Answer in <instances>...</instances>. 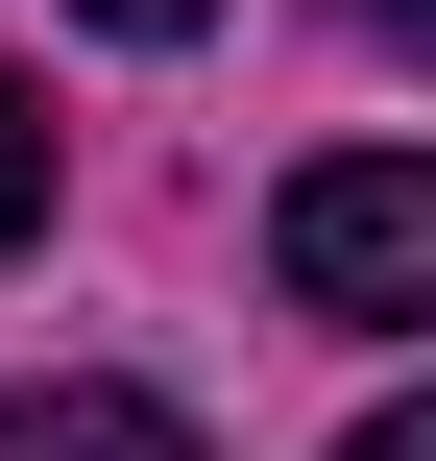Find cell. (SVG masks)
<instances>
[{"mask_svg":"<svg viewBox=\"0 0 436 461\" xmlns=\"http://www.w3.org/2000/svg\"><path fill=\"white\" fill-rule=\"evenodd\" d=\"M267 267H291V316H364V340H413V316H436V170H413V146H340V170H291V194H267Z\"/></svg>","mask_w":436,"mask_h":461,"instance_id":"cell-1","label":"cell"},{"mask_svg":"<svg viewBox=\"0 0 436 461\" xmlns=\"http://www.w3.org/2000/svg\"><path fill=\"white\" fill-rule=\"evenodd\" d=\"M0 461H194L170 389H0Z\"/></svg>","mask_w":436,"mask_h":461,"instance_id":"cell-2","label":"cell"},{"mask_svg":"<svg viewBox=\"0 0 436 461\" xmlns=\"http://www.w3.org/2000/svg\"><path fill=\"white\" fill-rule=\"evenodd\" d=\"M49 219V97H0V243Z\"/></svg>","mask_w":436,"mask_h":461,"instance_id":"cell-3","label":"cell"},{"mask_svg":"<svg viewBox=\"0 0 436 461\" xmlns=\"http://www.w3.org/2000/svg\"><path fill=\"white\" fill-rule=\"evenodd\" d=\"M73 24H121V49H194V24H218V0H73Z\"/></svg>","mask_w":436,"mask_h":461,"instance_id":"cell-4","label":"cell"},{"mask_svg":"<svg viewBox=\"0 0 436 461\" xmlns=\"http://www.w3.org/2000/svg\"><path fill=\"white\" fill-rule=\"evenodd\" d=\"M340 461H436V413H364V438H340Z\"/></svg>","mask_w":436,"mask_h":461,"instance_id":"cell-5","label":"cell"},{"mask_svg":"<svg viewBox=\"0 0 436 461\" xmlns=\"http://www.w3.org/2000/svg\"><path fill=\"white\" fill-rule=\"evenodd\" d=\"M364 24H413V0H364Z\"/></svg>","mask_w":436,"mask_h":461,"instance_id":"cell-6","label":"cell"}]
</instances>
